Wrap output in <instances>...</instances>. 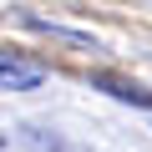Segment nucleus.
<instances>
[{"label": "nucleus", "instance_id": "obj_1", "mask_svg": "<svg viewBox=\"0 0 152 152\" xmlns=\"http://www.w3.org/2000/svg\"><path fill=\"white\" fill-rule=\"evenodd\" d=\"M41 81H46V71H41V66H26V61L0 56V86H10V91H36Z\"/></svg>", "mask_w": 152, "mask_h": 152}, {"label": "nucleus", "instance_id": "obj_2", "mask_svg": "<svg viewBox=\"0 0 152 152\" xmlns=\"http://www.w3.org/2000/svg\"><path fill=\"white\" fill-rule=\"evenodd\" d=\"M31 31H46L51 41H66V46H81V51H91V46H96V41H91V36H81V31H66V26H51V20H36V15H31Z\"/></svg>", "mask_w": 152, "mask_h": 152}]
</instances>
